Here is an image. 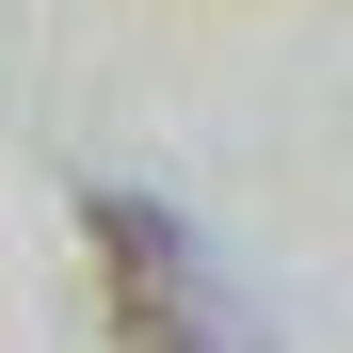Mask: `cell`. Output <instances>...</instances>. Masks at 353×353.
I'll return each mask as SVG.
<instances>
[{"instance_id":"obj_1","label":"cell","mask_w":353,"mask_h":353,"mask_svg":"<svg viewBox=\"0 0 353 353\" xmlns=\"http://www.w3.org/2000/svg\"><path fill=\"white\" fill-rule=\"evenodd\" d=\"M81 241H97V321H112V353H273V321L209 273V241H193L161 193H81Z\"/></svg>"}]
</instances>
